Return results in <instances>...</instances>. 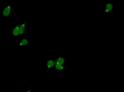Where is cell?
<instances>
[{
  "label": "cell",
  "instance_id": "6da1fadb",
  "mask_svg": "<svg viewBox=\"0 0 124 92\" xmlns=\"http://www.w3.org/2000/svg\"><path fill=\"white\" fill-rule=\"evenodd\" d=\"M2 4L5 5L2 12V15L4 17L9 16L12 12V6L9 4L5 2H1Z\"/></svg>",
  "mask_w": 124,
  "mask_h": 92
},
{
  "label": "cell",
  "instance_id": "7a4b0ae2",
  "mask_svg": "<svg viewBox=\"0 0 124 92\" xmlns=\"http://www.w3.org/2000/svg\"><path fill=\"white\" fill-rule=\"evenodd\" d=\"M114 8V5L111 2H108L106 4L105 7V10L102 13V14H105L106 13L111 12Z\"/></svg>",
  "mask_w": 124,
  "mask_h": 92
},
{
  "label": "cell",
  "instance_id": "3957f363",
  "mask_svg": "<svg viewBox=\"0 0 124 92\" xmlns=\"http://www.w3.org/2000/svg\"><path fill=\"white\" fill-rule=\"evenodd\" d=\"M55 64V59H51L48 60L46 63V67L47 68V69L46 73H49L51 69L54 68Z\"/></svg>",
  "mask_w": 124,
  "mask_h": 92
},
{
  "label": "cell",
  "instance_id": "277c9868",
  "mask_svg": "<svg viewBox=\"0 0 124 92\" xmlns=\"http://www.w3.org/2000/svg\"><path fill=\"white\" fill-rule=\"evenodd\" d=\"M28 22V21H25L24 23H21L20 24V37H23L25 35L26 31V25Z\"/></svg>",
  "mask_w": 124,
  "mask_h": 92
},
{
  "label": "cell",
  "instance_id": "5b68a950",
  "mask_svg": "<svg viewBox=\"0 0 124 92\" xmlns=\"http://www.w3.org/2000/svg\"><path fill=\"white\" fill-rule=\"evenodd\" d=\"M67 68V66L65 65V64H60L55 63L54 66V71L56 72H61L64 69H65Z\"/></svg>",
  "mask_w": 124,
  "mask_h": 92
},
{
  "label": "cell",
  "instance_id": "8992f818",
  "mask_svg": "<svg viewBox=\"0 0 124 92\" xmlns=\"http://www.w3.org/2000/svg\"><path fill=\"white\" fill-rule=\"evenodd\" d=\"M20 24L15 25L12 31V34L15 37H20Z\"/></svg>",
  "mask_w": 124,
  "mask_h": 92
},
{
  "label": "cell",
  "instance_id": "52a82bcc",
  "mask_svg": "<svg viewBox=\"0 0 124 92\" xmlns=\"http://www.w3.org/2000/svg\"><path fill=\"white\" fill-rule=\"evenodd\" d=\"M55 60V63L60 64H65V59L63 56H58Z\"/></svg>",
  "mask_w": 124,
  "mask_h": 92
},
{
  "label": "cell",
  "instance_id": "ba28073f",
  "mask_svg": "<svg viewBox=\"0 0 124 92\" xmlns=\"http://www.w3.org/2000/svg\"><path fill=\"white\" fill-rule=\"evenodd\" d=\"M30 43L28 40L27 39H23L21 40L19 43V47L26 46Z\"/></svg>",
  "mask_w": 124,
  "mask_h": 92
},
{
  "label": "cell",
  "instance_id": "9c48e42d",
  "mask_svg": "<svg viewBox=\"0 0 124 92\" xmlns=\"http://www.w3.org/2000/svg\"><path fill=\"white\" fill-rule=\"evenodd\" d=\"M33 85V84L31 86V87L30 88V89H29V90H28V91H26V92H31V89H32V85Z\"/></svg>",
  "mask_w": 124,
  "mask_h": 92
}]
</instances>
